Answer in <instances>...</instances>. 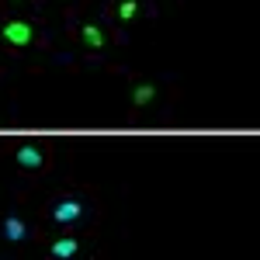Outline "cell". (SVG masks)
Returning <instances> with one entry per match:
<instances>
[{
    "instance_id": "7",
    "label": "cell",
    "mask_w": 260,
    "mask_h": 260,
    "mask_svg": "<svg viewBox=\"0 0 260 260\" xmlns=\"http://www.w3.org/2000/svg\"><path fill=\"white\" fill-rule=\"evenodd\" d=\"M153 98H156V87H153V83H136V87H132V104H136V108H146Z\"/></svg>"
},
{
    "instance_id": "1",
    "label": "cell",
    "mask_w": 260,
    "mask_h": 260,
    "mask_svg": "<svg viewBox=\"0 0 260 260\" xmlns=\"http://www.w3.org/2000/svg\"><path fill=\"white\" fill-rule=\"evenodd\" d=\"M83 215H87V205L77 194H66V198L49 205V222L52 225H77V222H83Z\"/></svg>"
},
{
    "instance_id": "2",
    "label": "cell",
    "mask_w": 260,
    "mask_h": 260,
    "mask_svg": "<svg viewBox=\"0 0 260 260\" xmlns=\"http://www.w3.org/2000/svg\"><path fill=\"white\" fill-rule=\"evenodd\" d=\"M0 39L7 42L11 49H24V45H31L35 31H31V24H28V21H7V24L0 28Z\"/></svg>"
},
{
    "instance_id": "6",
    "label": "cell",
    "mask_w": 260,
    "mask_h": 260,
    "mask_svg": "<svg viewBox=\"0 0 260 260\" xmlns=\"http://www.w3.org/2000/svg\"><path fill=\"white\" fill-rule=\"evenodd\" d=\"M80 42L87 45V49H104V42H108V35L101 31L98 24H83V28H80Z\"/></svg>"
},
{
    "instance_id": "3",
    "label": "cell",
    "mask_w": 260,
    "mask_h": 260,
    "mask_svg": "<svg viewBox=\"0 0 260 260\" xmlns=\"http://www.w3.org/2000/svg\"><path fill=\"white\" fill-rule=\"evenodd\" d=\"M14 163H18L21 170H31V174H39V170H45L49 156L42 153L39 146H21L18 153H14Z\"/></svg>"
},
{
    "instance_id": "4",
    "label": "cell",
    "mask_w": 260,
    "mask_h": 260,
    "mask_svg": "<svg viewBox=\"0 0 260 260\" xmlns=\"http://www.w3.org/2000/svg\"><path fill=\"white\" fill-rule=\"evenodd\" d=\"M77 253H80V240H73V236H59L49 246V260H73Z\"/></svg>"
},
{
    "instance_id": "8",
    "label": "cell",
    "mask_w": 260,
    "mask_h": 260,
    "mask_svg": "<svg viewBox=\"0 0 260 260\" xmlns=\"http://www.w3.org/2000/svg\"><path fill=\"white\" fill-rule=\"evenodd\" d=\"M139 14V0H121L118 4V21H136Z\"/></svg>"
},
{
    "instance_id": "5",
    "label": "cell",
    "mask_w": 260,
    "mask_h": 260,
    "mask_svg": "<svg viewBox=\"0 0 260 260\" xmlns=\"http://www.w3.org/2000/svg\"><path fill=\"white\" fill-rule=\"evenodd\" d=\"M0 233H4V240H7V243H24L28 236H31V229H28V225H24V222H21L18 215H7V219H4V229H0Z\"/></svg>"
}]
</instances>
